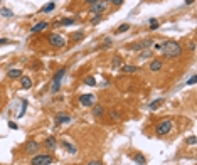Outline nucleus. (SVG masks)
I'll return each mask as SVG.
<instances>
[{"mask_svg": "<svg viewBox=\"0 0 197 165\" xmlns=\"http://www.w3.org/2000/svg\"><path fill=\"white\" fill-rule=\"evenodd\" d=\"M137 66H133V64H127V66H123L121 68V71H123L125 74H133V73H137Z\"/></svg>", "mask_w": 197, "mask_h": 165, "instance_id": "obj_19", "label": "nucleus"}, {"mask_svg": "<svg viewBox=\"0 0 197 165\" xmlns=\"http://www.w3.org/2000/svg\"><path fill=\"white\" fill-rule=\"evenodd\" d=\"M194 2H195V0H185V5H192Z\"/></svg>", "mask_w": 197, "mask_h": 165, "instance_id": "obj_42", "label": "nucleus"}, {"mask_svg": "<svg viewBox=\"0 0 197 165\" xmlns=\"http://www.w3.org/2000/svg\"><path fill=\"white\" fill-rule=\"evenodd\" d=\"M69 121H71V116L69 115H64V113L56 115V118H54V123H56V125H64V123H69Z\"/></svg>", "mask_w": 197, "mask_h": 165, "instance_id": "obj_9", "label": "nucleus"}, {"mask_svg": "<svg viewBox=\"0 0 197 165\" xmlns=\"http://www.w3.org/2000/svg\"><path fill=\"white\" fill-rule=\"evenodd\" d=\"M162 103H163V100H162V98H160V100H155V101H152V103H150V106H148V108L153 111V110H157L158 106L162 105Z\"/></svg>", "mask_w": 197, "mask_h": 165, "instance_id": "obj_22", "label": "nucleus"}, {"mask_svg": "<svg viewBox=\"0 0 197 165\" xmlns=\"http://www.w3.org/2000/svg\"><path fill=\"white\" fill-rule=\"evenodd\" d=\"M152 42H153V40L145 39V40H142V42L135 44V46H130V49H132V51H143V49H148L150 46H152Z\"/></svg>", "mask_w": 197, "mask_h": 165, "instance_id": "obj_8", "label": "nucleus"}, {"mask_svg": "<svg viewBox=\"0 0 197 165\" xmlns=\"http://www.w3.org/2000/svg\"><path fill=\"white\" fill-rule=\"evenodd\" d=\"M7 76H9L10 79H19V78L22 76V71H20V69H9Z\"/></svg>", "mask_w": 197, "mask_h": 165, "instance_id": "obj_18", "label": "nucleus"}, {"mask_svg": "<svg viewBox=\"0 0 197 165\" xmlns=\"http://www.w3.org/2000/svg\"><path fill=\"white\" fill-rule=\"evenodd\" d=\"M170 130H172V120L167 118V120H162V121L157 125L155 133H157V137H163V135H167Z\"/></svg>", "mask_w": 197, "mask_h": 165, "instance_id": "obj_2", "label": "nucleus"}, {"mask_svg": "<svg viewBox=\"0 0 197 165\" xmlns=\"http://www.w3.org/2000/svg\"><path fill=\"white\" fill-rule=\"evenodd\" d=\"M54 9H56V3L51 2V3H47V5H44L42 9H41V12H42V14H49V12H52Z\"/></svg>", "mask_w": 197, "mask_h": 165, "instance_id": "obj_20", "label": "nucleus"}, {"mask_svg": "<svg viewBox=\"0 0 197 165\" xmlns=\"http://www.w3.org/2000/svg\"><path fill=\"white\" fill-rule=\"evenodd\" d=\"M130 29V24H121V26H118V29H116V34H123V32H127Z\"/></svg>", "mask_w": 197, "mask_h": 165, "instance_id": "obj_21", "label": "nucleus"}, {"mask_svg": "<svg viewBox=\"0 0 197 165\" xmlns=\"http://www.w3.org/2000/svg\"><path fill=\"white\" fill-rule=\"evenodd\" d=\"M84 84L86 86H96V79L93 76H86L84 78Z\"/></svg>", "mask_w": 197, "mask_h": 165, "instance_id": "obj_23", "label": "nucleus"}, {"mask_svg": "<svg viewBox=\"0 0 197 165\" xmlns=\"http://www.w3.org/2000/svg\"><path fill=\"white\" fill-rule=\"evenodd\" d=\"M52 157L51 155H44V153H36L32 155V160L31 163L32 165H51L52 163Z\"/></svg>", "mask_w": 197, "mask_h": 165, "instance_id": "obj_3", "label": "nucleus"}, {"mask_svg": "<svg viewBox=\"0 0 197 165\" xmlns=\"http://www.w3.org/2000/svg\"><path fill=\"white\" fill-rule=\"evenodd\" d=\"M44 147L47 148V150H56V147H57L56 138H54V137H47L44 140Z\"/></svg>", "mask_w": 197, "mask_h": 165, "instance_id": "obj_10", "label": "nucleus"}, {"mask_svg": "<svg viewBox=\"0 0 197 165\" xmlns=\"http://www.w3.org/2000/svg\"><path fill=\"white\" fill-rule=\"evenodd\" d=\"M111 118H113V120H120V118H121V115H120L116 110H113V111H111Z\"/></svg>", "mask_w": 197, "mask_h": 165, "instance_id": "obj_32", "label": "nucleus"}, {"mask_svg": "<svg viewBox=\"0 0 197 165\" xmlns=\"http://www.w3.org/2000/svg\"><path fill=\"white\" fill-rule=\"evenodd\" d=\"M187 143H189V145H195V143H197V138H195V137H189Z\"/></svg>", "mask_w": 197, "mask_h": 165, "instance_id": "obj_33", "label": "nucleus"}, {"mask_svg": "<svg viewBox=\"0 0 197 165\" xmlns=\"http://www.w3.org/2000/svg\"><path fill=\"white\" fill-rule=\"evenodd\" d=\"M152 56V52L148 51V49H143V51L140 52V57H143V59H147V57H150Z\"/></svg>", "mask_w": 197, "mask_h": 165, "instance_id": "obj_29", "label": "nucleus"}, {"mask_svg": "<svg viewBox=\"0 0 197 165\" xmlns=\"http://www.w3.org/2000/svg\"><path fill=\"white\" fill-rule=\"evenodd\" d=\"M61 145H62V148H64V150H68L69 153H73V155H74V153H76V152H78V148L74 147L73 143H69L68 140H62V142H61Z\"/></svg>", "mask_w": 197, "mask_h": 165, "instance_id": "obj_12", "label": "nucleus"}, {"mask_svg": "<svg viewBox=\"0 0 197 165\" xmlns=\"http://www.w3.org/2000/svg\"><path fill=\"white\" fill-rule=\"evenodd\" d=\"M47 27H49V24H47V22H39V24H36V26L31 29V32L37 34V32H42L44 29H47Z\"/></svg>", "mask_w": 197, "mask_h": 165, "instance_id": "obj_13", "label": "nucleus"}, {"mask_svg": "<svg viewBox=\"0 0 197 165\" xmlns=\"http://www.w3.org/2000/svg\"><path fill=\"white\" fill-rule=\"evenodd\" d=\"M157 29H158L157 19H150V31H157Z\"/></svg>", "mask_w": 197, "mask_h": 165, "instance_id": "obj_26", "label": "nucleus"}, {"mask_svg": "<svg viewBox=\"0 0 197 165\" xmlns=\"http://www.w3.org/2000/svg\"><path fill=\"white\" fill-rule=\"evenodd\" d=\"M64 74H66V68H61L59 71H57L56 74H54V78H52V82H61V79L64 78Z\"/></svg>", "mask_w": 197, "mask_h": 165, "instance_id": "obj_17", "label": "nucleus"}, {"mask_svg": "<svg viewBox=\"0 0 197 165\" xmlns=\"http://www.w3.org/2000/svg\"><path fill=\"white\" fill-rule=\"evenodd\" d=\"M0 15H2V17H12L14 12H12L10 9H0Z\"/></svg>", "mask_w": 197, "mask_h": 165, "instance_id": "obj_24", "label": "nucleus"}, {"mask_svg": "<svg viewBox=\"0 0 197 165\" xmlns=\"http://www.w3.org/2000/svg\"><path fill=\"white\" fill-rule=\"evenodd\" d=\"M162 66H163V63L160 59H155V61H152V63H150V66H148V69L152 73H158L162 69Z\"/></svg>", "mask_w": 197, "mask_h": 165, "instance_id": "obj_11", "label": "nucleus"}, {"mask_svg": "<svg viewBox=\"0 0 197 165\" xmlns=\"http://www.w3.org/2000/svg\"><path fill=\"white\" fill-rule=\"evenodd\" d=\"M9 126H10V128H12V130H17V125H15V123H14V121H10V123H9Z\"/></svg>", "mask_w": 197, "mask_h": 165, "instance_id": "obj_40", "label": "nucleus"}, {"mask_svg": "<svg viewBox=\"0 0 197 165\" xmlns=\"http://www.w3.org/2000/svg\"><path fill=\"white\" fill-rule=\"evenodd\" d=\"M103 2H110V3H113V5H123L125 3V0H103Z\"/></svg>", "mask_w": 197, "mask_h": 165, "instance_id": "obj_28", "label": "nucleus"}, {"mask_svg": "<svg viewBox=\"0 0 197 165\" xmlns=\"http://www.w3.org/2000/svg\"><path fill=\"white\" fill-rule=\"evenodd\" d=\"M19 79H20V84H22V88H24V89H31V88H32V81H31V78H27V76H20Z\"/></svg>", "mask_w": 197, "mask_h": 165, "instance_id": "obj_14", "label": "nucleus"}, {"mask_svg": "<svg viewBox=\"0 0 197 165\" xmlns=\"http://www.w3.org/2000/svg\"><path fill=\"white\" fill-rule=\"evenodd\" d=\"M195 81H197V78H195V76H192L190 79L187 81V84H189V86H194V84H195Z\"/></svg>", "mask_w": 197, "mask_h": 165, "instance_id": "obj_34", "label": "nucleus"}, {"mask_svg": "<svg viewBox=\"0 0 197 165\" xmlns=\"http://www.w3.org/2000/svg\"><path fill=\"white\" fill-rule=\"evenodd\" d=\"M39 148H41V145L36 140H29L26 145H24V150H26V153H29V155H36L37 152H39Z\"/></svg>", "mask_w": 197, "mask_h": 165, "instance_id": "obj_5", "label": "nucleus"}, {"mask_svg": "<svg viewBox=\"0 0 197 165\" xmlns=\"http://www.w3.org/2000/svg\"><path fill=\"white\" fill-rule=\"evenodd\" d=\"M86 165H103L101 160H93V162H88Z\"/></svg>", "mask_w": 197, "mask_h": 165, "instance_id": "obj_35", "label": "nucleus"}, {"mask_svg": "<svg viewBox=\"0 0 197 165\" xmlns=\"http://www.w3.org/2000/svg\"><path fill=\"white\" fill-rule=\"evenodd\" d=\"M113 68H120L121 66V57L120 56H116V57H113V63H111Z\"/></svg>", "mask_w": 197, "mask_h": 165, "instance_id": "obj_25", "label": "nucleus"}, {"mask_svg": "<svg viewBox=\"0 0 197 165\" xmlns=\"http://www.w3.org/2000/svg\"><path fill=\"white\" fill-rule=\"evenodd\" d=\"M5 44H10V40L9 39H3V37H2V39H0V46H5Z\"/></svg>", "mask_w": 197, "mask_h": 165, "instance_id": "obj_36", "label": "nucleus"}, {"mask_svg": "<svg viewBox=\"0 0 197 165\" xmlns=\"http://www.w3.org/2000/svg\"><path fill=\"white\" fill-rule=\"evenodd\" d=\"M101 19H103V15H94V19L91 20V24H93V26H96V24L101 22Z\"/></svg>", "mask_w": 197, "mask_h": 165, "instance_id": "obj_31", "label": "nucleus"}, {"mask_svg": "<svg viewBox=\"0 0 197 165\" xmlns=\"http://www.w3.org/2000/svg\"><path fill=\"white\" fill-rule=\"evenodd\" d=\"M162 46H163V42L162 44H155V51H162Z\"/></svg>", "mask_w": 197, "mask_h": 165, "instance_id": "obj_39", "label": "nucleus"}, {"mask_svg": "<svg viewBox=\"0 0 197 165\" xmlns=\"http://www.w3.org/2000/svg\"><path fill=\"white\" fill-rule=\"evenodd\" d=\"M61 24H62V26H73L74 20H73V19H62V20H61Z\"/></svg>", "mask_w": 197, "mask_h": 165, "instance_id": "obj_30", "label": "nucleus"}, {"mask_svg": "<svg viewBox=\"0 0 197 165\" xmlns=\"http://www.w3.org/2000/svg\"><path fill=\"white\" fill-rule=\"evenodd\" d=\"M61 89V82H52V86H51V91L52 93H57Z\"/></svg>", "mask_w": 197, "mask_h": 165, "instance_id": "obj_27", "label": "nucleus"}, {"mask_svg": "<svg viewBox=\"0 0 197 165\" xmlns=\"http://www.w3.org/2000/svg\"><path fill=\"white\" fill-rule=\"evenodd\" d=\"M73 37H74V39H83V32H79V34H74Z\"/></svg>", "mask_w": 197, "mask_h": 165, "instance_id": "obj_41", "label": "nucleus"}, {"mask_svg": "<svg viewBox=\"0 0 197 165\" xmlns=\"http://www.w3.org/2000/svg\"><path fill=\"white\" fill-rule=\"evenodd\" d=\"M93 115L96 118H101L103 115H104V108L101 105H93Z\"/></svg>", "mask_w": 197, "mask_h": 165, "instance_id": "obj_15", "label": "nucleus"}, {"mask_svg": "<svg viewBox=\"0 0 197 165\" xmlns=\"http://www.w3.org/2000/svg\"><path fill=\"white\" fill-rule=\"evenodd\" d=\"M133 158V162H135L137 165H145L147 163V158H145V155H142V153H135L132 157Z\"/></svg>", "mask_w": 197, "mask_h": 165, "instance_id": "obj_16", "label": "nucleus"}, {"mask_svg": "<svg viewBox=\"0 0 197 165\" xmlns=\"http://www.w3.org/2000/svg\"><path fill=\"white\" fill-rule=\"evenodd\" d=\"M89 9H91V14H94V15H101V14H104V12H106L108 5H106V2H96L94 5H91V7H89Z\"/></svg>", "mask_w": 197, "mask_h": 165, "instance_id": "obj_6", "label": "nucleus"}, {"mask_svg": "<svg viewBox=\"0 0 197 165\" xmlns=\"http://www.w3.org/2000/svg\"><path fill=\"white\" fill-rule=\"evenodd\" d=\"M49 44H51L52 47H56V49H61V47H64L66 39L61 34H51L49 35Z\"/></svg>", "mask_w": 197, "mask_h": 165, "instance_id": "obj_4", "label": "nucleus"}, {"mask_svg": "<svg viewBox=\"0 0 197 165\" xmlns=\"http://www.w3.org/2000/svg\"><path fill=\"white\" fill-rule=\"evenodd\" d=\"M162 52L165 54V57L172 59V57L182 56V47H180V44L175 42V40H165L163 46H162Z\"/></svg>", "mask_w": 197, "mask_h": 165, "instance_id": "obj_1", "label": "nucleus"}, {"mask_svg": "<svg viewBox=\"0 0 197 165\" xmlns=\"http://www.w3.org/2000/svg\"><path fill=\"white\" fill-rule=\"evenodd\" d=\"M94 101H96L94 94L86 93V94H81V96H79V103H81L83 106H93V105H94Z\"/></svg>", "mask_w": 197, "mask_h": 165, "instance_id": "obj_7", "label": "nucleus"}, {"mask_svg": "<svg viewBox=\"0 0 197 165\" xmlns=\"http://www.w3.org/2000/svg\"><path fill=\"white\" fill-rule=\"evenodd\" d=\"M84 2H86V3H88V5H89V7H91V5H94V3H96V2H99V0H84Z\"/></svg>", "mask_w": 197, "mask_h": 165, "instance_id": "obj_37", "label": "nucleus"}, {"mask_svg": "<svg viewBox=\"0 0 197 165\" xmlns=\"http://www.w3.org/2000/svg\"><path fill=\"white\" fill-rule=\"evenodd\" d=\"M189 49H190V51H195V42H194V40L189 44Z\"/></svg>", "mask_w": 197, "mask_h": 165, "instance_id": "obj_38", "label": "nucleus"}]
</instances>
